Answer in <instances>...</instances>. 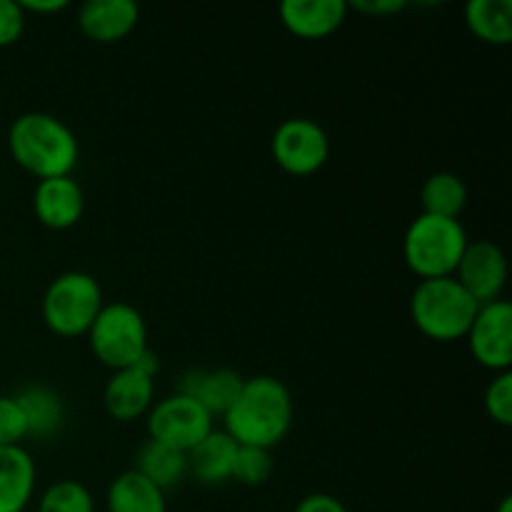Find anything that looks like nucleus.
Segmentation results:
<instances>
[{
  "label": "nucleus",
  "mask_w": 512,
  "mask_h": 512,
  "mask_svg": "<svg viewBox=\"0 0 512 512\" xmlns=\"http://www.w3.org/2000/svg\"><path fill=\"white\" fill-rule=\"evenodd\" d=\"M468 345L473 358L493 373H505L512 365V305L508 300H493L478 308L468 330Z\"/></svg>",
  "instance_id": "9"
},
{
  "label": "nucleus",
  "mask_w": 512,
  "mask_h": 512,
  "mask_svg": "<svg viewBox=\"0 0 512 512\" xmlns=\"http://www.w3.org/2000/svg\"><path fill=\"white\" fill-rule=\"evenodd\" d=\"M213 430V415L195 398L173 393L148 410V435L155 443L190 453Z\"/></svg>",
  "instance_id": "7"
},
{
  "label": "nucleus",
  "mask_w": 512,
  "mask_h": 512,
  "mask_svg": "<svg viewBox=\"0 0 512 512\" xmlns=\"http://www.w3.org/2000/svg\"><path fill=\"white\" fill-rule=\"evenodd\" d=\"M223 423L225 433L238 445L273 450L293 425V395L273 375L245 378Z\"/></svg>",
  "instance_id": "1"
},
{
  "label": "nucleus",
  "mask_w": 512,
  "mask_h": 512,
  "mask_svg": "<svg viewBox=\"0 0 512 512\" xmlns=\"http://www.w3.org/2000/svg\"><path fill=\"white\" fill-rule=\"evenodd\" d=\"M38 512H95L90 490L78 480H58L43 493Z\"/></svg>",
  "instance_id": "23"
},
{
  "label": "nucleus",
  "mask_w": 512,
  "mask_h": 512,
  "mask_svg": "<svg viewBox=\"0 0 512 512\" xmlns=\"http://www.w3.org/2000/svg\"><path fill=\"white\" fill-rule=\"evenodd\" d=\"M273 470H275V463L270 450L238 445V455H235V465H233V480H238L240 485H250V488H255V485L268 483Z\"/></svg>",
  "instance_id": "24"
},
{
  "label": "nucleus",
  "mask_w": 512,
  "mask_h": 512,
  "mask_svg": "<svg viewBox=\"0 0 512 512\" xmlns=\"http://www.w3.org/2000/svg\"><path fill=\"white\" fill-rule=\"evenodd\" d=\"M293 512H348V508H345L335 495L313 493L305 495V498L295 505Z\"/></svg>",
  "instance_id": "28"
},
{
  "label": "nucleus",
  "mask_w": 512,
  "mask_h": 512,
  "mask_svg": "<svg viewBox=\"0 0 512 512\" xmlns=\"http://www.w3.org/2000/svg\"><path fill=\"white\" fill-rule=\"evenodd\" d=\"M238 443L225 430H210L188 453V473L203 485H220L233 478Z\"/></svg>",
  "instance_id": "17"
},
{
  "label": "nucleus",
  "mask_w": 512,
  "mask_h": 512,
  "mask_svg": "<svg viewBox=\"0 0 512 512\" xmlns=\"http://www.w3.org/2000/svg\"><path fill=\"white\" fill-rule=\"evenodd\" d=\"M140 8L133 0H88L78 10V25L95 43H118L138 25Z\"/></svg>",
  "instance_id": "14"
},
{
  "label": "nucleus",
  "mask_w": 512,
  "mask_h": 512,
  "mask_svg": "<svg viewBox=\"0 0 512 512\" xmlns=\"http://www.w3.org/2000/svg\"><path fill=\"white\" fill-rule=\"evenodd\" d=\"M103 290L98 280L83 270H70L58 275L45 288L43 323L63 338L85 335L103 308Z\"/></svg>",
  "instance_id": "5"
},
{
  "label": "nucleus",
  "mask_w": 512,
  "mask_h": 512,
  "mask_svg": "<svg viewBox=\"0 0 512 512\" xmlns=\"http://www.w3.org/2000/svg\"><path fill=\"white\" fill-rule=\"evenodd\" d=\"M133 470L165 493L188 475V453H180V450L168 448V445L148 440L135 455Z\"/></svg>",
  "instance_id": "19"
},
{
  "label": "nucleus",
  "mask_w": 512,
  "mask_h": 512,
  "mask_svg": "<svg viewBox=\"0 0 512 512\" xmlns=\"http://www.w3.org/2000/svg\"><path fill=\"white\" fill-rule=\"evenodd\" d=\"M273 158L285 173L313 175L328 163L330 140L318 123L308 118H290L275 128Z\"/></svg>",
  "instance_id": "8"
},
{
  "label": "nucleus",
  "mask_w": 512,
  "mask_h": 512,
  "mask_svg": "<svg viewBox=\"0 0 512 512\" xmlns=\"http://www.w3.org/2000/svg\"><path fill=\"white\" fill-rule=\"evenodd\" d=\"M28 438V425L15 395H0V448H13Z\"/></svg>",
  "instance_id": "26"
},
{
  "label": "nucleus",
  "mask_w": 512,
  "mask_h": 512,
  "mask_svg": "<svg viewBox=\"0 0 512 512\" xmlns=\"http://www.w3.org/2000/svg\"><path fill=\"white\" fill-rule=\"evenodd\" d=\"M20 410L25 415V425H28L30 438H53L58 430L63 428L65 420V403L60 398L58 390L48 388V385H28L15 395Z\"/></svg>",
  "instance_id": "18"
},
{
  "label": "nucleus",
  "mask_w": 512,
  "mask_h": 512,
  "mask_svg": "<svg viewBox=\"0 0 512 512\" xmlns=\"http://www.w3.org/2000/svg\"><path fill=\"white\" fill-rule=\"evenodd\" d=\"M498 512H512V498H510V495H505V498L500 500Z\"/></svg>",
  "instance_id": "31"
},
{
  "label": "nucleus",
  "mask_w": 512,
  "mask_h": 512,
  "mask_svg": "<svg viewBox=\"0 0 512 512\" xmlns=\"http://www.w3.org/2000/svg\"><path fill=\"white\" fill-rule=\"evenodd\" d=\"M155 378L140 368L115 370L113 378L105 383L103 405L115 420L130 423L153 408Z\"/></svg>",
  "instance_id": "12"
},
{
  "label": "nucleus",
  "mask_w": 512,
  "mask_h": 512,
  "mask_svg": "<svg viewBox=\"0 0 512 512\" xmlns=\"http://www.w3.org/2000/svg\"><path fill=\"white\" fill-rule=\"evenodd\" d=\"M35 463L23 445L0 448V512H23L35 490Z\"/></svg>",
  "instance_id": "16"
},
{
  "label": "nucleus",
  "mask_w": 512,
  "mask_h": 512,
  "mask_svg": "<svg viewBox=\"0 0 512 512\" xmlns=\"http://www.w3.org/2000/svg\"><path fill=\"white\" fill-rule=\"evenodd\" d=\"M405 0H353V8L368 15H393L405 8Z\"/></svg>",
  "instance_id": "29"
},
{
  "label": "nucleus",
  "mask_w": 512,
  "mask_h": 512,
  "mask_svg": "<svg viewBox=\"0 0 512 512\" xmlns=\"http://www.w3.org/2000/svg\"><path fill=\"white\" fill-rule=\"evenodd\" d=\"M455 278L480 305L493 303L508 283V258L493 240H473L460 258Z\"/></svg>",
  "instance_id": "10"
},
{
  "label": "nucleus",
  "mask_w": 512,
  "mask_h": 512,
  "mask_svg": "<svg viewBox=\"0 0 512 512\" xmlns=\"http://www.w3.org/2000/svg\"><path fill=\"white\" fill-rule=\"evenodd\" d=\"M20 5L30 13H58V10L68 8V0H23Z\"/></svg>",
  "instance_id": "30"
},
{
  "label": "nucleus",
  "mask_w": 512,
  "mask_h": 512,
  "mask_svg": "<svg viewBox=\"0 0 512 512\" xmlns=\"http://www.w3.org/2000/svg\"><path fill=\"white\" fill-rule=\"evenodd\" d=\"M243 375L238 370L218 368V370H190L180 380L178 393L190 395L198 400L210 415H225L230 405L238 398L243 388Z\"/></svg>",
  "instance_id": "15"
},
{
  "label": "nucleus",
  "mask_w": 512,
  "mask_h": 512,
  "mask_svg": "<svg viewBox=\"0 0 512 512\" xmlns=\"http://www.w3.org/2000/svg\"><path fill=\"white\" fill-rule=\"evenodd\" d=\"M88 340L95 358L115 373L133 368L148 350V328L133 305L108 303L100 308L98 318L90 325Z\"/></svg>",
  "instance_id": "6"
},
{
  "label": "nucleus",
  "mask_w": 512,
  "mask_h": 512,
  "mask_svg": "<svg viewBox=\"0 0 512 512\" xmlns=\"http://www.w3.org/2000/svg\"><path fill=\"white\" fill-rule=\"evenodd\" d=\"M480 303L458 283L455 275L448 278L420 280L410 295V315L425 338L450 343L468 335Z\"/></svg>",
  "instance_id": "3"
},
{
  "label": "nucleus",
  "mask_w": 512,
  "mask_h": 512,
  "mask_svg": "<svg viewBox=\"0 0 512 512\" xmlns=\"http://www.w3.org/2000/svg\"><path fill=\"white\" fill-rule=\"evenodd\" d=\"M468 243L470 240L460 220L420 213L405 230V265L415 275H420V280L448 278L458 270Z\"/></svg>",
  "instance_id": "4"
},
{
  "label": "nucleus",
  "mask_w": 512,
  "mask_h": 512,
  "mask_svg": "<svg viewBox=\"0 0 512 512\" xmlns=\"http://www.w3.org/2000/svg\"><path fill=\"white\" fill-rule=\"evenodd\" d=\"M85 210L83 188L73 175L38 180L33 190V213L45 228L68 230L80 220Z\"/></svg>",
  "instance_id": "11"
},
{
  "label": "nucleus",
  "mask_w": 512,
  "mask_h": 512,
  "mask_svg": "<svg viewBox=\"0 0 512 512\" xmlns=\"http://www.w3.org/2000/svg\"><path fill=\"white\" fill-rule=\"evenodd\" d=\"M420 203H423V213L458 220V215L468 205V185L460 175L440 170L425 178L420 188Z\"/></svg>",
  "instance_id": "22"
},
{
  "label": "nucleus",
  "mask_w": 512,
  "mask_h": 512,
  "mask_svg": "<svg viewBox=\"0 0 512 512\" xmlns=\"http://www.w3.org/2000/svg\"><path fill=\"white\" fill-rule=\"evenodd\" d=\"M25 28V10L18 0H0V48L18 43Z\"/></svg>",
  "instance_id": "27"
},
{
  "label": "nucleus",
  "mask_w": 512,
  "mask_h": 512,
  "mask_svg": "<svg viewBox=\"0 0 512 512\" xmlns=\"http://www.w3.org/2000/svg\"><path fill=\"white\" fill-rule=\"evenodd\" d=\"M350 5L345 0H283L280 20L293 35L318 40L343 25Z\"/></svg>",
  "instance_id": "13"
},
{
  "label": "nucleus",
  "mask_w": 512,
  "mask_h": 512,
  "mask_svg": "<svg viewBox=\"0 0 512 512\" xmlns=\"http://www.w3.org/2000/svg\"><path fill=\"white\" fill-rule=\"evenodd\" d=\"M8 148L15 163L38 180L70 175L78 165V138L50 113H23L8 130Z\"/></svg>",
  "instance_id": "2"
},
{
  "label": "nucleus",
  "mask_w": 512,
  "mask_h": 512,
  "mask_svg": "<svg viewBox=\"0 0 512 512\" xmlns=\"http://www.w3.org/2000/svg\"><path fill=\"white\" fill-rule=\"evenodd\" d=\"M465 25L483 43H512V0H468Z\"/></svg>",
  "instance_id": "21"
},
{
  "label": "nucleus",
  "mask_w": 512,
  "mask_h": 512,
  "mask_svg": "<svg viewBox=\"0 0 512 512\" xmlns=\"http://www.w3.org/2000/svg\"><path fill=\"white\" fill-rule=\"evenodd\" d=\"M485 410H488L490 418L500 425H512V373H495L493 383L485 388Z\"/></svg>",
  "instance_id": "25"
},
{
  "label": "nucleus",
  "mask_w": 512,
  "mask_h": 512,
  "mask_svg": "<svg viewBox=\"0 0 512 512\" xmlns=\"http://www.w3.org/2000/svg\"><path fill=\"white\" fill-rule=\"evenodd\" d=\"M108 512H168V505L163 490L135 470H128L108 488Z\"/></svg>",
  "instance_id": "20"
}]
</instances>
